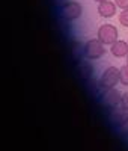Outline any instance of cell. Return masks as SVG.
Masks as SVG:
<instances>
[{"label":"cell","mask_w":128,"mask_h":151,"mask_svg":"<svg viewBox=\"0 0 128 151\" xmlns=\"http://www.w3.org/2000/svg\"><path fill=\"white\" fill-rule=\"evenodd\" d=\"M84 55H86V59H89V60H98V59H101L102 56L106 55L104 44H102L98 38L89 40L84 44Z\"/></svg>","instance_id":"cell-2"},{"label":"cell","mask_w":128,"mask_h":151,"mask_svg":"<svg viewBox=\"0 0 128 151\" xmlns=\"http://www.w3.org/2000/svg\"><path fill=\"white\" fill-rule=\"evenodd\" d=\"M119 107L128 112V92H124L122 94V100H121V106Z\"/></svg>","instance_id":"cell-14"},{"label":"cell","mask_w":128,"mask_h":151,"mask_svg":"<svg viewBox=\"0 0 128 151\" xmlns=\"http://www.w3.org/2000/svg\"><path fill=\"white\" fill-rule=\"evenodd\" d=\"M83 14V8L79 2H68L60 8V17L67 21H75Z\"/></svg>","instance_id":"cell-3"},{"label":"cell","mask_w":128,"mask_h":151,"mask_svg":"<svg viewBox=\"0 0 128 151\" xmlns=\"http://www.w3.org/2000/svg\"><path fill=\"white\" fill-rule=\"evenodd\" d=\"M118 27L113 26V24H102V26L98 27V32H97V38L104 44V45H112L113 42L118 41Z\"/></svg>","instance_id":"cell-1"},{"label":"cell","mask_w":128,"mask_h":151,"mask_svg":"<svg viewBox=\"0 0 128 151\" xmlns=\"http://www.w3.org/2000/svg\"><path fill=\"white\" fill-rule=\"evenodd\" d=\"M114 3L119 9H128V0H114Z\"/></svg>","instance_id":"cell-16"},{"label":"cell","mask_w":128,"mask_h":151,"mask_svg":"<svg viewBox=\"0 0 128 151\" xmlns=\"http://www.w3.org/2000/svg\"><path fill=\"white\" fill-rule=\"evenodd\" d=\"M94 2H98V3H101V2H104V0H94Z\"/></svg>","instance_id":"cell-18"},{"label":"cell","mask_w":128,"mask_h":151,"mask_svg":"<svg viewBox=\"0 0 128 151\" xmlns=\"http://www.w3.org/2000/svg\"><path fill=\"white\" fill-rule=\"evenodd\" d=\"M75 70H77V76H79L82 80H84V82H87L89 79H92V76H94V67L89 64L87 60L79 62V64L75 65Z\"/></svg>","instance_id":"cell-8"},{"label":"cell","mask_w":128,"mask_h":151,"mask_svg":"<svg viewBox=\"0 0 128 151\" xmlns=\"http://www.w3.org/2000/svg\"><path fill=\"white\" fill-rule=\"evenodd\" d=\"M127 65H128V56H127Z\"/></svg>","instance_id":"cell-19"},{"label":"cell","mask_w":128,"mask_h":151,"mask_svg":"<svg viewBox=\"0 0 128 151\" xmlns=\"http://www.w3.org/2000/svg\"><path fill=\"white\" fill-rule=\"evenodd\" d=\"M110 53L114 58H127L128 56V41L118 40L110 45Z\"/></svg>","instance_id":"cell-9"},{"label":"cell","mask_w":128,"mask_h":151,"mask_svg":"<svg viewBox=\"0 0 128 151\" xmlns=\"http://www.w3.org/2000/svg\"><path fill=\"white\" fill-rule=\"evenodd\" d=\"M71 58L75 64H79V62L83 60V58H86L84 55V45L83 44H74L71 47Z\"/></svg>","instance_id":"cell-11"},{"label":"cell","mask_w":128,"mask_h":151,"mask_svg":"<svg viewBox=\"0 0 128 151\" xmlns=\"http://www.w3.org/2000/svg\"><path fill=\"white\" fill-rule=\"evenodd\" d=\"M118 132H119V134H122V136H128V118L125 119V122L118 129Z\"/></svg>","instance_id":"cell-15"},{"label":"cell","mask_w":128,"mask_h":151,"mask_svg":"<svg viewBox=\"0 0 128 151\" xmlns=\"http://www.w3.org/2000/svg\"><path fill=\"white\" fill-rule=\"evenodd\" d=\"M119 83L124 86H128V65L127 64L119 68Z\"/></svg>","instance_id":"cell-12"},{"label":"cell","mask_w":128,"mask_h":151,"mask_svg":"<svg viewBox=\"0 0 128 151\" xmlns=\"http://www.w3.org/2000/svg\"><path fill=\"white\" fill-rule=\"evenodd\" d=\"M119 23L124 27H128V9H122L119 14Z\"/></svg>","instance_id":"cell-13"},{"label":"cell","mask_w":128,"mask_h":151,"mask_svg":"<svg viewBox=\"0 0 128 151\" xmlns=\"http://www.w3.org/2000/svg\"><path fill=\"white\" fill-rule=\"evenodd\" d=\"M99 83L104 89H109V88H114L119 83V68L116 67H107L104 70V73L101 74Z\"/></svg>","instance_id":"cell-5"},{"label":"cell","mask_w":128,"mask_h":151,"mask_svg":"<svg viewBox=\"0 0 128 151\" xmlns=\"http://www.w3.org/2000/svg\"><path fill=\"white\" fill-rule=\"evenodd\" d=\"M121 100H122V94L118 89H114V88L104 89V92L99 97V101L102 103V106H106L109 109H114L121 106Z\"/></svg>","instance_id":"cell-4"},{"label":"cell","mask_w":128,"mask_h":151,"mask_svg":"<svg viewBox=\"0 0 128 151\" xmlns=\"http://www.w3.org/2000/svg\"><path fill=\"white\" fill-rule=\"evenodd\" d=\"M86 89H87V92L91 94V95H95V97H101V94L104 92V88L101 86V83H99V80L97 82V80H94V79H89L87 82H86Z\"/></svg>","instance_id":"cell-10"},{"label":"cell","mask_w":128,"mask_h":151,"mask_svg":"<svg viewBox=\"0 0 128 151\" xmlns=\"http://www.w3.org/2000/svg\"><path fill=\"white\" fill-rule=\"evenodd\" d=\"M127 118H128V112L119 107V110H113L110 115H109V122H110V125H112L113 129L118 130L121 125L125 122Z\"/></svg>","instance_id":"cell-7"},{"label":"cell","mask_w":128,"mask_h":151,"mask_svg":"<svg viewBox=\"0 0 128 151\" xmlns=\"http://www.w3.org/2000/svg\"><path fill=\"white\" fill-rule=\"evenodd\" d=\"M53 2H54V5H56V6L62 8L63 5H67L68 2H71V0H53Z\"/></svg>","instance_id":"cell-17"},{"label":"cell","mask_w":128,"mask_h":151,"mask_svg":"<svg viewBox=\"0 0 128 151\" xmlns=\"http://www.w3.org/2000/svg\"><path fill=\"white\" fill-rule=\"evenodd\" d=\"M116 3L114 2H110V0H104V2L98 3V14L102 17V18H112L116 15Z\"/></svg>","instance_id":"cell-6"}]
</instances>
